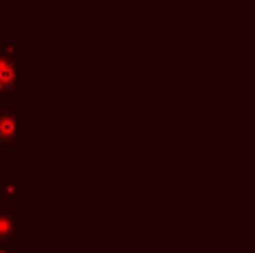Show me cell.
<instances>
[{"label": "cell", "instance_id": "obj_2", "mask_svg": "<svg viewBox=\"0 0 255 253\" xmlns=\"http://www.w3.org/2000/svg\"><path fill=\"white\" fill-rule=\"evenodd\" d=\"M18 81V70L13 63L9 61H0V90H9L13 88Z\"/></svg>", "mask_w": 255, "mask_h": 253}, {"label": "cell", "instance_id": "obj_1", "mask_svg": "<svg viewBox=\"0 0 255 253\" xmlns=\"http://www.w3.org/2000/svg\"><path fill=\"white\" fill-rule=\"evenodd\" d=\"M18 134V119L9 112L0 115V139L2 141H13Z\"/></svg>", "mask_w": 255, "mask_h": 253}]
</instances>
